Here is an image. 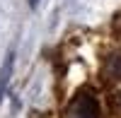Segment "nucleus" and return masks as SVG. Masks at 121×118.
I'll return each mask as SVG.
<instances>
[{
  "instance_id": "nucleus-1",
  "label": "nucleus",
  "mask_w": 121,
  "mask_h": 118,
  "mask_svg": "<svg viewBox=\"0 0 121 118\" xmlns=\"http://www.w3.org/2000/svg\"><path fill=\"white\" fill-rule=\"evenodd\" d=\"M68 118H102V109H99V101L92 94H78L73 104L68 109Z\"/></svg>"
},
{
  "instance_id": "nucleus-2",
  "label": "nucleus",
  "mask_w": 121,
  "mask_h": 118,
  "mask_svg": "<svg viewBox=\"0 0 121 118\" xmlns=\"http://www.w3.org/2000/svg\"><path fill=\"white\" fill-rule=\"evenodd\" d=\"M12 63H15V55L10 53V55H7V60H5V67L0 70V99H3L5 87H7V82H10V75H12Z\"/></svg>"
},
{
  "instance_id": "nucleus-3",
  "label": "nucleus",
  "mask_w": 121,
  "mask_h": 118,
  "mask_svg": "<svg viewBox=\"0 0 121 118\" xmlns=\"http://www.w3.org/2000/svg\"><path fill=\"white\" fill-rule=\"evenodd\" d=\"M107 72L114 80H121V53H112L107 58Z\"/></svg>"
},
{
  "instance_id": "nucleus-4",
  "label": "nucleus",
  "mask_w": 121,
  "mask_h": 118,
  "mask_svg": "<svg viewBox=\"0 0 121 118\" xmlns=\"http://www.w3.org/2000/svg\"><path fill=\"white\" fill-rule=\"evenodd\" d=\"M36 3H39V0H29V5H32V7H36Z\"/></svg>"
}]
</instances>
